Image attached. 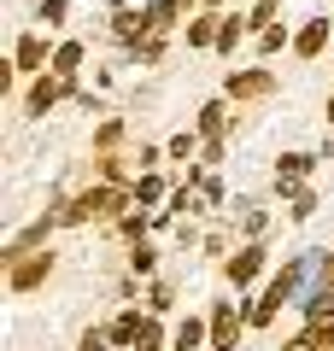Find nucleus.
I'll return each mask as SVG.
<instances>
[{
	"mask_svg": "<svg viewBox=\"0 0 334 351\" xmlns=\"http://www.w3.org/2000/svg\"><path fill=\"white\" fill-rule=\"evenodd\" d=\"M100 211H118V188H94L65 211V223H82V217H100Z\"/></svg>",
	"mask_w": 334,
	"mask_h": 351,
	"instance_id": "1",
	"label": "nucleus"
},
{
	"mask_svg": "<svg viewBox=\"0 0 334 351\" xmlns=\"http://www.w3.org/2000/svg\"><path fill=\"white\" fill-rule=\"evenodd\" d=\"M65 82H71V76H59V71H53V76H41V82H36V94H30V112H47V106L65 94Z\"/></svg>",
	"mask_w": 334,
	"mask_h": 351,
	"instance_id": "2",
	"label": "nucleus"
},
{
	"mask_svg": "<svg viewBox=\"0 0 334 351\" xmlns=\"http://www.w3.org/2000/svg\"><path fill=\"white\" fill-rule=\"evenodd\" d=\"M229 94H235V100H252V94H270V71H247V76H229Z\"/></svg>",
	"mask_w": 334,
	"mask_h": 351,
	"instance_id": "3",
	"label": "nucleus"
},
{
	"mask_svg": "<svg viewBox=\"0 0 334 351\" xmlns=\"http://www.w3.org/2000/svg\"><path fill=\"white\" fill-rule=\"evenodd\" d=\"M235 334H241V322H235V311L223 304V311L211 316V346H235Z\"/></svg>",
	"mask_w": 334,
	"mask_h": 351,
	"instance_id": "4",
	"label": "nucleus"
},
{
	"mask_svg": "<svg viewBox=\"0 0 334 351\" xmlns=\"http://www.w3.org/2000/svg\"><path fill=\"white\" fill-rule=\"evenodd\" d=\"M322 41H329V18H317V24H305V29H299V41H293V47H299V53L311 59V53H322Z\"/></svg>",
	"mask_w": 334,
	"mask_h": 351,
	"instance_id": "5",
	"label": "nucleus"
},
{
	"mask_svg": "<svg viewBox=\"0 0 334 351\" xmlns=\"http://www.w3.org/2000/svg\"><path fill=\"white\" fill-rule=\"evenodd\" d=\"M41 276H47V252H41V258H30V263H18V269H12V287L24 293V287H36Z\"/></svg>",
	"mask_w": 334,
	"mask_h": 351,
	"instance_id": "6",
	"label": "nucleus"
},
{
	"mask_svg": "<svg viewBox=\"0 0 334 351\" xmlns=\"http://www.w3.org/2000/svg\"><path fill=\"white\" fill-rule=\"evenodd\" d=\"M258 269H264V252H258V246H247L235 263H229V276H235V281H252Z\"/></svg>",
	"mask_w": 334,
	"mask_h": 351,
	"instance_id": "7",
	"label": "nucleus"
},
{
	"mask_svg": "<svg viewBox=\"0 0 334 351\" xmlns=\"http://www.w3.org/2000/svg\"><path fill=\"white\" fill-rule=\"evenodd\" d=\"M305 170H311V158H305V152H293V158H282V170H276V176H282V188H293Z\"/></svg>",
	"mask_w": 334,
	"mask_h": 351,
	"instance_id": "8",
	"label": "nucleus"
},
{
	"mask_svg": "<svg viewBox=\"0 0 334 351\" xmlns=\"http://www.w3.org/2000/svg\"><path fill=\"white\" fill-rule=\"evenodd\" d=\"M41 59H47V47H41L36 36H24V41H18V64H30V71H36Z\"/></svg>",
	"mask_w": 334,
	"mask_h": 351,
	"instance_id": "9",
	"label": "nucleus"
},
{
	"mask_svg": "<svg viewBox=\"0 0 334 351\" xmlns=\"http://www.w3.org/2000/svg\"><path fill=\"white\" fill-rule=\"evenodd\" d=\"M76 59H82V47H76V41H65V47L53 53V71H59V76H71V71H76Z\"/></svg>",
	"mask_w": 334,
	"mask_h": 351,
	"instance_id": "10",
	"label": "nucleus"
},
{
	"mask_svg": "<svg viewBox=\"0 0 334 351\" xmlns=\"http://www.w3.org/2000/svg\"><path fill=\"white\" fill-rule=\"evenodd\" d=\"M199 339H205V328H199V322H182V328H176V351H199Z\"/></svg>",
	"mask_w": 334,
	"mask_h": 351,
	"instance_id": "11",
	"label": "nucleus"
},
{
	"mask_svg": "<svg viewBox=\"0 0 334 351\" xmlns=\"http://www.w3.org/2000/svg\"><path fill=\"white\" fill-rule=\"evenodd\" d=\"M135 334H141V316H118V328H111V339H118V346H135Z\"/></svg>",
	"mask_w": 334,
	"mask_h": 351,
	"instance_id": "12",
	"label": "nucleus"
},
{
	"mask_svg": "<svg viewBox=\"0 0 334 351\" xmlns=\"http://www.w3.org/2000/svg\"><path fill=\"white\" fill-rule=\"evenodd\" d=\"M211 36H217V29H211V18H199V24H194V29H188V41H194V47H205V41H211Z\"/></svg>",
	"mask_w": 334,
	"mask_h": 351,
	"instance_id": "13",
	"label": "nucleus"
},
{
	"mask_svg": "<svg viewBox=\"0 0 334 351\" xmlns=\"http://www.w3.org/2000/svg\"><path fill=\"white\" fill-rule=\"evenodd\" d=\"M153 346H159V328H153V322H141V334H135V351H153Z\"/></svg>",
	"mask_w": 334,
	"mask_h": 351,
	"instance_id": "14",
	"label": "nucleus"
},
{
	"mask_svg": "<svg viewBox=\"0 0 334 351\" xmlns=\"http://www.w3.org/2000/svg\"><path fill=\"white\" fill-rule=\"evenodd\" d=\"M199 123H205V135H217V129H223V106H205V117H199Z\"/></svg>",
	"mask_w": 334,
	"mask_h": 351,
	"instance_id": "15",
	"label": "nucleus"
},
{
	"mask_svg": "<svg viewBox=\"0 0 334 351\" xmlns=\"http://www.w3.org/2000/svg\"><path fill=\"white\" fill-rule=\"evenodd\" d=\"M82 351H106V334H88V339H82Z\"/></svg>",
	"mask_w": 334,
	"mask_h": 351,
	"instance_id": "16",
	"label": "nucleus"
},
{
	"mask_svg": "<svg viewBox=\"0 0 334 351\" xmlns=\"http://www.w3.org/2000/svg\"><path fill=\"white\" fill-rule=\"evenodd\" d=\"M322 299H334V263H329V276H322Z\"/></svg>",
	"mask_w": 334,
	"mask_h": 351,
	"instance_id": "17",
	"label": "nucleus"
},
{
	"mask_svg": "<svg viewBox=\"0 0 334 351\" xmlns=\"http://www.w3.org/2000/svg\"><path fill=\"white\" fill-rule=\"evenodd\" d=\"M329 123H334V100H329Z\"/></svg>",
	"mask_w": 334,
	"mask_h": 351,
	"instance_id": "18",
	"label": "nucleus"
}]
</instances>
